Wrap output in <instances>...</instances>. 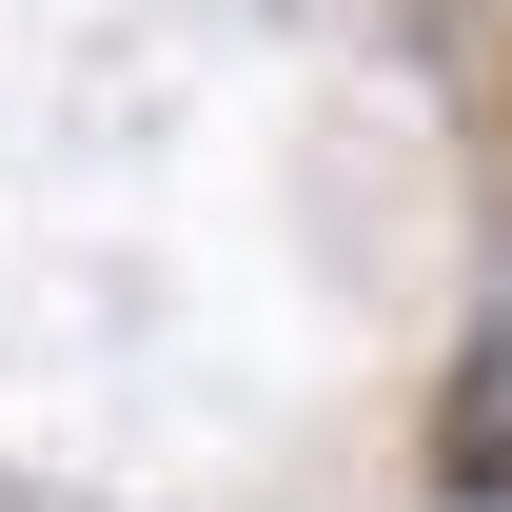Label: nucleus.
Listing matches in <instances>:
<instances>
[{
	"label": "nucleus",
	"instance_id": "f257e3e1",
	"mask_svg": "<svg viewBox=\"0 0 512 512\" xmlns=\"http://www.w3.org/2000/svg\"><path fill=\"white\" fill-rule=\"evenodd\" d=\"M434 473H453V512H512V316L453 355V394H434Z\"/></svg>",
	"mask_w": 512,
	"mask_h": 512
}]
</instances>
